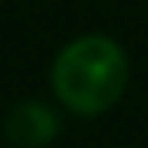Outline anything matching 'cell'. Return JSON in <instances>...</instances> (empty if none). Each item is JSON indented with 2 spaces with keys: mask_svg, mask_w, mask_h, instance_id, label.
I'll return each instance as SVG.
<instances>
[{
  "mask_svg": "<svg viewBox=\"0 0 148 148\" xmlns=\"http://www.w3.org/2000/svg\"><path fill=\"white\" fill-rule=\"evenodd\" d=\"M51 84L64 108L81 118H94L125 94L128 57L111 37H77L57 54Z\"/></svg>",
  "mask_w": 148,
  "mask_h": 148,
  "instance_id": "1",
  "label": "cell"
},
{
  "mask_svg": "<svg viewBox=\"0 0 148 148\" xmlns=\"http://www.w3.org/2000/svg\"><path fill=\"white\" fill-rule=\"evenodd\" d=\"M61 131V121L47 104L40 101H20L10 108V114L3 118V135L10 145L17 148H40L51 145Z\"/></svg>",
  "mask_w": 148,
  "mask_h": 148,
  "instance_id": "2",
  "label": "cell"
}]
</instances>
